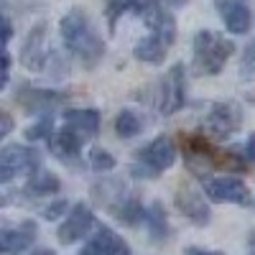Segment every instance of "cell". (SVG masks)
<instances>
[{
  "instance_id": "cell-1",
  "label": "cell",
  "mask_w": 255,
  "mask_h": 255,
  "mask_svg": "<svg viewBox=\"0 0 255 255\" xmlns=\"http://www.w3.org/2000/svg\"><path fill=\"white\" fill-rule=\"evenodd\" d=\"M59 28H61V38H64L67 51H72L87 69L97 67V61L105 56V41L95 31L90 15L82 8H72L61 18Z\"/></svg>"
},
{
  "instance_id": "cell-2",
  "label": "cell",
  "mask_w": 255,
  "mask_h": 255,
  "mask_svg": "<svg viewBox=\"0 0 255 255\" xmlns=\"http://www.w3.org/2000/svg\"><path fill=\"white\" fill-rule=\"evenodd\" d=\"M191 67H194L197 74H207V77H215L225 69L227 59L232 56L235 46L232 41H227L225 36L209 31V28H202L197 36H194V44H191Z\"/></svg>"
},
{
  "instance_id": "cell-3",
  "label": "cell",
  "mask_w": 255,
  "mask_h": 255,
  "mask_svg": "<svg viewBox=\"0 0 255 255\" xmlns=\"http://www.w3.org/2000/svg\"><path fill=\"white\" fill-rule=\"evenodd\" d=\"M176 143L171 135H158L153 138L148 145H143L138 156H135V163L130 171L138 176V179H156L161 171H166V168H171L174 161H176Z\"/></svg>"
},
{
  "instance_id": "cell-4",
  "label": "cell",
  "mask_w": 255,
  "mask_h": 255,
  "mask_svg": "<svg viewBox=\"0 0 255 255\" xmlns=\"http://www.w3.org/2000/svg\"><path fill=\"white\" fill-rule=\"evenodd\" d=\"M41 171V153L36 148L20 145V143H8L0 151V184H8L20 174L33 176Z\"/></svg>"
},
{
  "instance_id": "cell-5",
  "label": "cell",
  "mask_w": 255,
  "mask_h": 255,
  "mask_svg": "<svg viewBox=\"0 0 255 255\" xmlns=\"http://www.w3.org/2000/svg\"><path fill=\"white\" fill-rule=\"evenodd\" d=\"M184 102H186V69L184 64H174L161 79L156 108L161 115H174L184 108Z\"/></svg>"
},
{
  "instance_id": "cell-6",
  "label": "cell",
  "mask_w": 255,
  "mask_h": 255,
  "mask_svg": "<svg viewBox=\"0 0 255 255\" xmlns=\"http://www.w3.org/2000/svg\"><path fill=\"white\" fill-rule=\"evenodd\" d=\"M240 125H243V108L238 102H215L204 118V130L220 140L238 133Z\"/></svg>"
},
{
  "instance_id": "cell-7",
  "label": "cell",
  "mask_w": 255,
  "mask_h": 255,
  "mask_svg": "<svg viewBox=\"0 0 255 255\" xmlns=\"http://www.w3.org/2000/svg\"><path fill=\"white\" fill-rule=\"evenodd\" d=\"M181 145H184V158H186L189 171L194 176H199V179L209 176V171L217 166L220 151H215L202 133H189Z\"/></svg>"
},
{
  "instance_id": "cell-8",
  "label": "cell",
  "mask_w": 255,
  "mask_h": 255,
  "mask_svg": "<svg viewBox=\"0 0 255 255\" xmlns=\"http://www.w3.org/2000/svg\"><path fill=\"white\" fill-rule=\"evenodd\" d=\"M204 194H207V199L217 202V204H248L250 202V191H248L245 181L238 176L209 179L204 184Z\"/></svg>"
},
{
  "instance_id": "cell-9",
  "label": "cell",
  "mask_w": 255,
  "mask_h": 255,
  "mask_svg": "<svg viewBox=\"0 0 255 255\" xmlns=\"http://www.w3.org/2000/svg\"><path fill=\"white\" fill-rule=\"evenodd\" d=\"M95 225V215L87 204H74L69 209V215L64 217L56 238L61 245H72V243H79L82 238H87V232L92 230Z\"/></svg>"
},
{
  "instance_id": "cell-10",
  "label": "cell",
  "mask_w": 255,
  "mask_h": 255,
  "mask_svg": "<svg viewBox=\"0 0 255 255\" xmlns=\"http://www.w3.org/2000/svg\"><path fill=\"white\" fill-rule=\"evenodd\" d=\"M138 13L143 18V23L151 28V36H158L166 46L174 44V38H176V20H174L171 10H166L158 0H153V3H145Z\"/></svg>"
},
{
  "instance_id": "cell-11",
  "label": "cell",
  "mask_w": 255,
  "mask_h": 255,
  "mask_svg": "<svg viewBox=\"0 0 255 255\" xmlns=\"http://www.w3.org/2000/svg\"><path fill=\"white\" fill-rule=\"evenodd\" d=\"M69 95L64 92H56V90H38V87H20L18 95H15V102L23 108L28 115H51L54 108H59V105L67 100Z\"/></svg>"
},
{
  "instance_id": "cell-12",
  "label": "cell",
  "mask_w": 255,
  "mask_h": 255,
  "mask_svg": "<svg viewBox=\"0 0 255 255\" xmlns=\"http://www.w3.org/2000/svg\"><path fill=\"white\" fill-rule=\"evenodd\" d=\"M217 13L230 33H248L253 26V10L248 0H215Z\"/></svg>"
},
{
  "instance_id": "cell-13",
  "label": "cell",
  "mask_w": 255,
  "mask_h": 255,
  "mask_svg": "<svg viewBox=\"0 0 255 255\" xmlns=\"http://www.w3.org/2000/svg\"><path fill=\"white\" fill-rule=\"evenodd\" d=\"M176 207H179V212L186 220H191L199 227L209 225V220H212V212H209V204L204 202V194L197 191L194 186H186V184L179 186V191H176Z\"/></svg>"
},
{
  "instance_id": "cell-14",
  "label": "cell",
  "mask_w": 255,
  "mask_h": 255,
  "mask_svg": "<svg viewBox=\"0 0 255 255\" xmlns=\"http://www.w3.org/2000/svg\"><path fill=\"white\" fill-rule=\"evenodd\" d=\"M20 61L31 72H38L46 67V23L44 20L28 31V36L23 41V49H20Z\"/></svg>"
},
{
  "instance_id": "cell-15",
  "label": "cell",
  "mask_w": 255,
  "mask_h": 255,
  "mask_svg": "<svg viewBox=\"0 0 255 255\" xmlns=\"http://www.w3.org/2000/svg\"><path fill=\"white\" fill-rule=\"evenodd\" d=\"M79 255H130V248L110 227H97V232L87 240Z\"/></svg>"
},
{
  "instance_id": "cell-16",
  "label": "cell",
  "mask_w": 255,
  "mask_h": 255,
  "mask_svg": "<svg viewBox=\"0 0 255 255\" xmlns=\"http://www.w3.org/2000/svg\"><path fill=\"white\" fill-rule=\"evenodd\" d=\"M49 148L61 163L74 166V163H79V156H82V138L72 130V128L64 125L49 138Z\"/></svg>"
},
{
  "instance_id": "cell-17",
  "label": "cell",
  "mask_w": 255,
  "mask_h": 255,
  "mask_svg": "<svg viewBox=\"0 0 255 255\" xmlns=\"http://www.w3.org/2000/svg\"><path fill=\"white\" fill-rule=\"evenodd\" d=\"M36 238V225L33 222H23L18 227H5L0 232V250L13 255V253H23L26 248H31Z\"/></svg>"
},
{
  "instance_id": "cell-18",
  "label": "cell",
  "mask_w": 255,
  "mask_h": 255,
  "mask_svg": "<svg viewBox=\"0 0 255 255\" xmlns=\"http://www.w3.org/2000/svg\"><path fill=\"white\" fill-rule=\"evenodd\" d=\"M64 120H67V128H72V130H74L82 140H84V138H95L97 130H100V110H95V108L67 110Z\"/></svg>"
},
{
  "instance_id": "cell-19",
  "label": "cell",
  "mask_w": 255,
  "mask_h": 255,
  "mask_svg": "<svg viewBox=\"0 0 255 255\" xmlns=\"http://www.w3.org/2000/svg\"><path fill=\"white\" fill-rule=\"evenodd\" d=\"M110 215H113L118 222L128 225V227H135V225L145 222V209H143V204L138 202V197H133V194H123V197L110 207Z\"/></svg>"
},
{
  "instance_id": "cell-20",
  "label": "cell",
  "mask_w": 255,
  "mask_h": 255,
  "mask_svg": "<svg viewBox=\"0 0 255 255\" xmlns=\"http://www.w3.org/2000/svg\"><path fill=\"white\" fill-rule=\"evenodd\" d=\"M145 227H148V235H151L153 243H166L171 238V225H168L166 209L161 202H153L145 209Z\"/></svg>"
},
{
  "instance_id": "cell-21",
  "label": "cell",
  "mask_w": 255,
  "mask_h": 255,
  "mask_svg": "<svg viewBox=\"0 0 255 255\" xmlns=\"http://www.w3.org/2000/svg\"><path fill=\"white\" fill-rule=\"evenodd\" d=\"M166 54H168V46L158 36H151V33H148L145 38H140L133 46V56L138 61H145V64H161L166 59Z\"/></svg>"
},
{
  "instance_id": "cell-22",
  "label": "cell",
  "mask_w": 255,
  "mask_h": 255,
  "mask_svg": "<svg viewBox=\"0 0 255 255\" xmlns=\"http://www.w3.org/2000/svg\"><path fill=\"white\" fill-rule=\"evenodd\" d=\"M61 189V181L56 174L46 171V168H41V171H36L28 184H26V194L31 197H49V194H56V191Z\"/></svg>"
},
{
  "instance_id": "cell-23",
  "label": "cell",
  "mask_w": 255,
  "mask_h": 255,
  "mask_svg": "<svg viewBox=\"0 0 255 255\" xmlns=\"http://www.w3.org/2000/svg\"><path fill=\"white\" fill-rule=\"evenodd\" d=\"M115 133L120 138H133L140 133V118L133 110H120L115 118Z\"/></svg>"
},
{
  "instance_id": "cell-24",
  "label": "cell",
  "mask_w": 255,
  "mask_h": 255,
  "mask_svg": "<svg viewBox=\"0 0 255 255\" xmlns=\"http://www.w3.org/2000/svg\"><path fill=\"white\" fill-rule=\"evenodd\" d=\"M133 8V0H105V18H108V28L115 31L118 20Z\"/></svg>"
},
{
  "instance_id": "cell-25",
  "label": "cell",
  "mask_w": 255,
  "mask_h": 255,
  "mask_svg": "<svg viewBox=\"0 0 255 255\" xmlns=\"http://www.w3.org/2000/svg\"><path fill=\"white\" fill-rule=\"evenodd\" d=\"M115 163H118L115 156L110 151H105V148H92V151H90V166L95 168V171H100V174L113 171Z\"/></svg>"
},
{
  "instance_id": "cell-26",
  "label": "cell",
  "mask_w": 255,
  "mask_h": 255,
  "mask_svg": "<svg viewBox=\"0 0 255 255\" xmlns=\"http://www.w3.org/2000/svg\"><path fill=\"white\" fill-rule=\"evenodd\" d=\"M51 133H56L51 115H44L38 123H33L31 128H26V138L28 140H44V138H51Z\"/></svg>"
},
{
  "instance_id": "cell-27",
  "label": "cell",
  "mask_w": 255,
  "mask_h": 255,
  "mask_svg": "<svg viewBox=\"0 0 255 255\" xmlns=\"http://www.w3.org/2000/svg\"><path fill=\"white\" fill-rule=\"evenodd\" d=\"M240 77L255 79V44L250 49H245V56H243V64H240Z\"/></svg>"
},
{
  "instance_id": "cell-28",
  "label": "cell",
  "mask_w": 255,
  "mask_h": 255,
  "mask_svg": "<svg viewBox=\"0 0 255 255\" xmlns=\"http://www.w3.org/2000/svg\"><path fill=\"white\" fill-rule=\"evenodd\" d=\"M67 209H69V202H67V199H54V202L44 209V220L54 222V220H59L61 215H67Z\"/></svg>"
},
{
  "instance_id": "cell-29",
  "label": "cell",
  "mask_w": 255,
  "mask_h": 255,
  "mask_svg": "<svg viewBox=\"0 0 255 255\" xmlns=\"http://www.w3.org/2000/svg\"><path fill=\"white\" fill-rule=\"evenodd\" d=\"M10 130H13V118H10V113L0 110V138H5Z\"/></svg>"
},
{
  "instance_id": "cell-30",
  "label": "cell",
  "mask_w": 255,
  "mask_h": 255,
  "mask_svg": "<svg viewBox=\"0 0 255 255\" xmlns=\"http://www.w3.org/2000/svg\"><path fill=\"white\" fill-rule=\"evenodd\" d=\"M8 79H10V54L8 49H3V79H0V87H8Z\"/></svg>"
},
{
  "instance_id": "cell-31",
  "label": "cell",
  "mask_w": 255,
  "mask_h": 255,
  "mask_svg": "<svg viewBox=\"0 0 255 255\" xmlns=\"http://www.w3.org/2000/svg\"><path fill=\"white\" fill-rule=\"evenodd\" d=\"M245 161L250 163V166H255V133L248 138V143H245Z\"/></svg>"
},
{
  "instance_id": "cell-32",
  "label": "cell",
  "mask_w": 255,
  "mask_h": 255,
  "mask_svg": "<svg viewBox=\"0 0 255 255\" xmlns=\"http://www.w3.org/2000/svg\"><path fill=\"white\" fill-rule=\"evenodd\" d=\"M10 36H13V26H10V18L5 15V18H3V44H5V49H8Z\"/></svg>"
},
{
  "instance_id": "cell-33",
  "label": "cell",
  "mask_w": 255,
  "mask_h": 255,
  "mask_svg": "<svg viewBox=\"0 0 255 255\" xmlns=\"http://www.w3.org/2000/svg\"><path fill=\"white\" fill-rule=\"evenodd\" d=\"M184 255H225L220 250H202V248H186Z\"/></svg>"
},
{
  "instance_id": "cell-34",
  "label": "cell",
  "mask_w": 255,
  "mask_h": 255,
  "mask_svg": "<svg viewBox=\"0 0 255 255\" xmlns=\"http://www.w3.org/2000/svg\"><path fill=\"white\" fill-rule=\"evenodd\" d=\"M163 3H166V5H171V8H184L189 0H163Z\"/></svg>"
},
{
  "instance_id": "cell-35",
  "label": "cell",
  "mask_w": 255,
  "mask_h": 255,
  "mask_svg": "<svg viewBox=\"0 0 255 255\" xmlns=\"http://www.w3.org/2000/svg\"><path fill=\"white\" fill-rule=\"evenodd\" d=\"M33 255H56L51 248H38V250H33Z\"/></svg>"
}]
</instances>
